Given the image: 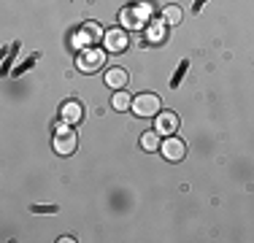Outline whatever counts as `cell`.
<instances>
[{
  "instance_id": "cell-1",
  "label": "cell",
  "mask_w": 254,
  "mask_h": 243,
  "mask_svg": "<svg viewBox=\"0 0 254 243\" xmlns=\"http://www.w3.org/2000/svg\"><path fill=\"white\" fill-rule=\"evenodd\" d=\"M76 146H78V135H76L73 127H70V124L57 127V135H54V151L63 154V157H68V154H73V151H76Z\"/></svg>"
},
{
  "instance_id": "cell-2",
  "label": "cell",
  "mask_w": 254,
  "mask_h": 243,
  "mask_svg": "<svg viewBox=\"0 0 254 243\" xmlns=\"http://www.w3.org/2000/svg\"><path fill=\"white\" fill-rule=\"evenodd\" d=\"M160 108H162L160 97L152 95V92L138 95L135 100H132V114H135V117H141V119H146V117H157V114H160Z\"/></svg>"
},
{
  "instance_id": "cell-3",
  "label": "cell",
  "mask_w": 254,
  "mask_h": 243,
  "mask_svg": "<svg viewBox=\"0 0 254 243\" xmlns=\"http://www.w3.org/2000/svg\"><path fill=\"white\" fill-rule=\"evenodd\" d=\"M103 41V33L98 27V22H84L81 30L73 35V44L78 49H95V44H100Z\"/></svg>"
},
{
  "instance_id": "cell-4",
  "label": "cell",
  "mask_w": 254,
  "mask_h": 243,
  "mask_svg": "<svg viewBox=\"0 0 254 243\" xmlns=\"http://www.w3.org/2000/svg\"><path fill=\"white\" fill-rule=\"evenodd\" d=\"M103 62H106V54H103L100 49H81V54H78V60H76V65L81 73H95Z\"/></svg>"
},
{
  "instance_id": "cell-5",
  "label": "cell",
  "mask_w": 254,
  "mask_h": 243,
  "mask_svg": "<svg viewBox=\"0 0 254 243\" xmlns=\"http://www.w3.org/2000/svg\"><path fill=\"white\" fill-rule=\"evenodd\" d=\"M160 151H162V157H165L168 162H181L184 154H187V143L176 135H168V141L160 146Z\"/></svg>"
},
{
  "instance_id": "cell-6",
  "label": "cell",
  "mask_w": 254,
  "mask_h": 243,
  "mask_svg": "<svg viewBox=\"0 0 254 243\" xmlns=\"http://www.w3.org/2000/svg\"><path fill=\"white\" fill-rule=\"evenodd\" d=\"M103 44H106V52H111V54H119V52H125L127 49V33L125 30H119V27H114V30H108L106 35H103Z\"/></svg>"
},
{
  "instance_id": "cell-7",
  "label": "cell",
  "mask_w": 254,
  "mask_h": 243,
  "mask_svg": "<svg viewBox=\"0 0 254 243\" xmlns=\"http://www.w3.org/2000/svg\"><path fill=\"white\" fill-rule=\"evenodd\" d=\"M119 19H122L127 27H143V22L149 19V8L146 5H132V8H125L122 14H119Z\"/></svg>"
},
{
  "instance_id": "cell-8",
  "label": "cell",
  "mask_w": 254,
  "mask_h": 243,
  "mask_svg": "<svg viewBox=\"0 0 254 243\" xmlns=\"http://www.w3.org/2000/svg\"><path fill=\"white\" fill-rule=\"evenodd\" d=\"M157 132H162V135H173V132L179 130V117L173 111H165V114H157Z\"/></svg>"
},
{
  "instance_id": "cell-9",
  "label": "cell",
  "mask_w": 254,
  "mask_h": 243,
  "mask_svg": "<svg viewBox=\"0 0 254 243\" xmlns=\"http://www.w3.org/2000/svg\"><path fill=\"white\" fill-rule=\"evenodd\" d=\"M106 84H108V87H114V89L127 87V73H125L122 68H111V70H106Z\"/></svg>"
},
{
  "instance_id": "cell-10",
  "label": "cell",
  "mask_w": 254,
  "mask_h": 243,
  "mask_svg": "<svg viewBox=\"0 0 254 243\" xmlns=\"http://www.w3.org/2000/svg\"><path fill=\"white\" fill-rule=\"evenodd\" d=\"M81 117H84V111H81V106H78L76 100H70V103H65V106H63V119L68 122V124L81 122Z\"/></svg>"
},
{
  "instance_id": "cell-11",
  "label": "cell",
  "mask_w": 254,
  "mask_h": 243,
  "mask_svg": "<svg viewBox=\"0 0 254 243\" xmlns=\"http://www.w3.org/2000/svg\"><path fill=\"white\" fill-rule=\"evenodd\" d=\"M111 106L117 108V111H132V97L125 92V89H117L111 97Z\"/></svg>"
},
{
  "instance_id": "cell-12",
  "label": "cell",
  "mask_w": 254,
  "mask_h": 243,
  "mask_svg": "<svg viewBox=\"0 0 254 243\" xmlns=\"http://www.w3.org/2000/svg\"><path fill=\"white\" fill-rule=\"evenodd\" d=\"M141 146H143V149H146V151H160V132H157V130H149V132H143V135H141Z\"/></svg>"
},
{
  "instance_id": "cell-13",
  "label": "cell",
  "mask_w": 254,
  "mask_h": 243,
  "mask_svg": "<svg viewBox=\"0 0 254 243\" xmlns=\"http://www.w3.org/2000/svg\"><path fill=\"white\" fill-rule=\"evenodd\" d=\"M162 19H165V24H179L184 19V11H181L179 5H165V8H162Z\"/></svg>"
}]
</instances>
